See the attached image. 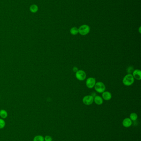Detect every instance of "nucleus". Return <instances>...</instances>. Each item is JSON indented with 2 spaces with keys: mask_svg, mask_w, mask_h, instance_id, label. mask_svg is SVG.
Wrapping results in <instances>:
<instances>
[{
  "mask_svg": "<svg viewBox=\"0 0 141 141\" xmlns=\"http://www.w3.org/2000/svg\"><path fill=\"white\" fill-rule=\"evenodd\" d=\"M134 79L132 74L129 73L126 75L123 79V83L125 86H129L134 83Z\"/></svg>",
  "mask_w": 141,
  "mask_h": 141,
  "instance_id": "obj_1",
  "label": "nucleus"
},
{
  "mask_svg": "<svg viewBox=\"0 0 141 141\" xmlns=\"http://www.w3.org/2000/svg\"><path fill=\"white\" fill-rule=\"evenodd\" d=\"M90 28L89 26L84 24L81 26L78 29L79 33L82 36H85L88 34L90 32Z\"/></svg>",
  "mask_w": 141,
  "mask_h": 141,
  "instance_id": "obj_2",
  "label": "nucleus"
},
{
  "mask_svg": "<svg viewBox=\"0 0 141 141\" xmlns=\"http://www.w3.org/2000/svg\"><path fill=\"white\" fill-rule=\"evenodd\" d=\"M94 87L95 90L98 93H102L106 90L105 85L101 82H98L96 83Z\"/></svg>",
  "mask_w": 141,
  "mask_h": 141,
  "instance_id": "obj_3",
  "label": "nucleus"
},
{
  "mask_svg": "<svg viewBox=\"0 0 141 141\" xmlns=\"http://www.w3.org/2000/svg\"><path fill=\"white\" fill-rule=\"evenodd\" d=\"M75 76L77 80L80 81H83L86 79L87 75L85 71L81 70H78L76 72Z\"/></svg>",
  "mask_w": 141,
  "mask_h": 141,
  "instance_id": "obj_4",
  "label": "nucleus"
},
{
  "mask_svg": "<svg viewBox=\"0 0 141 141\" xmlns=\"http://www.w3.org/2000/svg\"><path fill=\"white\" fill-rule=\"evenodd\" d=\"M94 97L92 95H88L84 97L82 99L83 103L86 105H90L94 102Z\"/></svg>",
  "mask_w": 141,
  "mask_h": 141,
  "instance_id": "obj_5",
  "label": "nucleus"
},
{
  "mask_svg": "<svg viewBox=\"0 0 141 141\" xmlns=\"http://www.w3.org/2000/svg\"><path fill=\"white\" fill-rule=\"evenodd\" d=\"M96 83L95 78L93 77H90L86 80V86L88 88L92 89L94 87Z\"/></svg>",
  "mask_w": 141,
  "mask_h": 141,
  "instance_id": "obj_6",
  "label": "nucleus"
},
{
  "mask_svg": "<svg viewBox=\"0 0 141 141\" xmlns=\"http://www.w3.org/2000/svg\"><path fill=\"white\" fill-rule=\"evenodd\" d=\"M134 79L137 80H140L141 79V71L139 69H135L132 72V74Z\"/></svg>",
  "mask_w": 141,
  "mask_h": 141,
  "instance_id": "obj_7",
  "label": "nucleus"
},
{
  "mask_svg": "<svg viewBox=\"0 0 141 141\" xmlns=\"http://www.w3.org/2000/svg\"><path fill=\"white\" fill-rule=\"evenodd\" d=\"M132 121L129 118H126L123 120L122 124H123V126L124 127L128 128L129 127L132 125Z\"/></svg>",
  "mask_w": 141,
  "mask_h": 141,
  "instance_id": "obj_8",
  "label": "nucleus"
},
{
  "mask_svg": "<svg viewBox=\"0 0 141 141\" xmlns=\"http://www.w3.org/2000/svg\"><path fill=\"white\" fill-rule=\"evenodd\" d=\"M102 98L106 101L110 100L112 98V95L111 93L108 91H104L102 93Z\"/></svg>",
  "mask_w": 141,
  "mask_h": 141,
  "instance_id": "obj_9",
  "label": "nucleus"
},
{
  "mask_svg": "<svg viewBox=\"0 0 141 141\" xmlns=\"http://www.w3.org/2000/svg\"><path fill=\"white\" fill-rule=\"evenodd\" d=\"M94 102H95V103L98 105H101L103 103V99L100 96H96L94 97Z\"/></svg>",
  "mask_w": 141,
  "mask_h": 141,
  "instance_id": "obj_10",
  "label": "nucleus"
},
{
  "mask_svg": "<svg viewBox=\"0 0 141 141\" xmlns=\"http://www.w3.org/2000/svg\"><path fill=\"white\" fill-rule=\"evenodd\" d=\"M8 114L7 111L4 109L0 110V117L2 119H5L8 117Z\"/></svg>",
  "mask_w": 141,
  "mask_h": 141,
  "instance_id": "obj_11",
  "label": "nucleus"
},
{
  "mask_svg": "<svg viewBox=\"0 0 141 141\" xmlns=\"http://www.w3.org/2000/svg\"><path fill=\"white\" fill-rule=\"evenodd\" d=\"M70 33L72 35H76L79 33V31L77 28L73 27L70 30Z\"/></svg>",
  "mask_w": 141,
  "mask_h": 141,
  "instance_id": "obj_12",
  "label": "nucleus"
},
{
  "mask_svg": "<svg viewBox=\"0 0 141 141\" xmlns=\"http://www.w3.org/2000/svg\"><path fill=\"white\" fill-rule=\"evenodd\" d=\"M129 118L132 121H135L137 119L138 115L137 114L135 113H132L130 115V118Z\"/></svg>",
  "mask_w": 141,
  "mask_h": 141,
  "instance_id": "obj_13",
  "label": "nucleus"
},
{
  "mask_svg": "<svg viewBox=\"0 0 141 141\" xmlns=\"http://www.w3.org/2000/svg\"><path fill=\"white\" fill-rule=\"evenodd\" d=\"M33 141H44V137L43 136L38 135L34 138Z\"/></svg>",
  "mask_w": 141,
  "mask_h": 141,
  "instance_id": "obj_14",
  "label": "nucleus"
},
{
  "mask_svg": "<svg viewBox=\"0 0 141 141\" xmlns=\"http://www.w3.org/2000/svg\"><path fill=\"white\" fill-rule=\"evenodd\" d=\"M38 10V7L35 4L32 5L30 6V11L31 12L33 13H35Z\"/></svg>",
  "mask_w": 141,
  "mask_h": 141,
  "instance_id": "obj_15",
  "label": "nucleus"
},
{
  "mask_svg": "<svg viewBox=\"0 0 141 141\" xmlns=\"http://www.w3.org/2000/svg\"><path fill=\"white\" fill-rule=\"evenodd\" d=\"M6 126L5 120L2 118H0V129L4 128Z\"/></svg>",
  "mask_w": 141,
  "mask_h": 141,
  "instance_id": "obj_16",
  "label": "nucleus"
},
{
  "mask_svg": "<svg viewBox=\"0 0 141 141\" xmlns=\"http://www.w3.org/2000/svg\"><path fill=\"white\" fill-rule=\"evenodd\" d=\"M52 138L50 136L46 135L44 137V141H52Z\"/></svg>",
  "mask_w": 141,
  "mask_h": 141,
  "instance_id": "obj_17",
  "label": "nucleus"
},
{
  "mask_svg": "<svg viewBox=\"0 0 141 141\" xmlns=\"http://www.w3.org/2000/svg\"><path fill=\"white\" fill-rule=\"evenodd\" d=\"M78 70V69H77V67H74V68H73V71H74V72H76Z\"/></svg>",
  "mask_w": 141,
  "mask_h": 141,
  "instance_id": "obj_18",
  "label": "nucleus"
},
{
  "mask_svg": "<svg viewBox=\"0 0 141 141\" xmlns=\"http://www.w3.org/2000/svg\"><path fill=\"white\" fill-rule=\"evenodd\" d=\"M140 29H141V27H139V32H140H140H141V31H140Z\"/></svg>",
  "mask_w": 141,
  "mask_h": 141,
  "instance_id": "obj_19",
  "label": "nucleus"
}]
</instances>
